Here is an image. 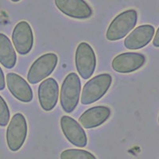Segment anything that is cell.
Instances as JSON below:
<instances>
[{
	"label": "cell",
	"instance_id": "ba28073f",
	"mask_svg": "<svg viewBox=\"0 0 159 159\" xmlns=\"http://www.w3.org/2000/svg\"><path fill=\"white\" fill-rule=\"evenodd\" d=\"M147 62V57L140 52H123L115 57L111 67L119 73H131L139 70Z\"/></svg>",
	"mask_w": 159,
	"mask_h": 159
},
{
	"label": "cell",
	"instance_id": "9c48e42d",
	"mask_svg": "<svg viewBox=\"0 0 159 159\" xmlns=\"http://www.w3.org/2000/svg\"><path fill=\"white\" fill-rule=\"evenodd\" d=\"M61 128L68 141L75 147L84 148L88 144L87 134L80 123L69 116H63L60 120Z\"/></svg>",
	"mask_w": 159,
	"mask_h": 159
},
{
	"label": "cell",
	"instance_id": "8fae6325",
	"mask_svg": "<svg viewBox=\"0 0 159 159\" xmlns=\"http://www.w3.org/2000/svg\"><path fill=\"white\" fill-rule=\"evenodd\" d=\"M40 106L45 111H51L56 107L59 97V86L54 78L45 79L38 90Z\"/></svg>",
	"mask_w": 159,
	"mask_h": 159
},
{
	"label": "cell",
	"instance_id": "7c38bea8",
	"mask_svg": "<svg viewBox=\"0 0 159 159\" xmlns=\"http://www.w3.org/2000/svg\"><path fill=\"white\" fill-rule=\"evenodd\" d=\"M155 28L152 25L145 24L136 27L125 38L124 46L127 49L135 50L147 46L152 41Z\"/></svg>",
	"mask_w": 159,
	"mask_h": 159
},
{
	"label": "cell",
	"instance_id": "3957f363",
	"mask_svg": "<svg viewBox=\"0 0 159 159\" xmlns=\"http://www.w3.org/2000/svg\"><path fill=\"white\" fill-rule=\"evenodd\" d=\"M112 80L109 73H102L89 80L82 90L80 97L82 104H92L103 97L111 86Z\"/></svg>",
	"mask_w": 159,
	"mask_h": 159
},
{
	"label": "cell",
	"instance_id": "4fadbf2b",
	"mask_svg": "<svg viewBox=\"0 0 159 159\" xmlns=\"http://www.w3.org/2000/svg\"><path fill=\"white\" fill-rule=\"evenodd\" d=\"M7 85L15 99L22 103L32 101L34 94L33 90L27 81L20 75L15 72H9L7 75Z\"/></svg>",
	"mask_w": 159,
	"mask_h": 159
},
{
	"label": "cell",
	"instance_id": "2e32d148",
	"mask_svg": "<svg viewBox=\"0 0 159 159\" xmlns=\"http://www.w3.org/2000/svg\"><path fill=\"white\" fill-rule=\"evenodd\" d=\"M61 159H96V156L90 152L78 149H68L61 154Z\"/></svg>",
	"mask_w": 159,
	"mask_h": 159
},
{
	"label": "cell",
	"instance_id": "e0dca14e",
	"mask_svg": "<svg viewBox=\"0 0 159 159\" xmlns=\"http://www.w3.org/2000/svg\"><path fill=\"white\" fill-rule=\"evenodd\" d=\"M11 119L9 107L7 102L0 96V127H6Z\"/></svg>",
	"mask_w": 159,
	"mask_h": 159
},
{
	"label": "cell",
	"instance_id": "30bf717a",
	"mask_svg": "<svg viewBox=\"0 0 159 159\" xmlns=\"http://www.w3.org/2000/svg\"><path fill=\"white\" fill-rule=\"evenodd\" d=\"M57 8L69 18L88 19L93 15L92 7L85 0H54Z\"/></svg>",
	"mask_w": 159,
	"mask_h": 159
},
{
	"label": "cell",
	"instance_id": "277c9868",
	"mask_svg": "<svg viewBox=\"0 0 159 159\" xmlns=\"http://www.w3.org/2000/svg\"><path fill=\"white\" fill-rule=\"evenodd\" d=\"M28 134L27 122L21 113L14 115L7 130V143L10 150L18 151L25 143Z\"/></svg>",
	"mask_w": 159,
	"mask_h": 159
},
{
	"label": "cell",
	"instance_id": "6da1fadb",
	"mask_svg": "<svg viewBox=\"0 0 159 159\" xmlns=\"http://www.w3.org/2000/svg\"><path fill=\"white\" fill-rule=\"evenodd\" d=\"M138 22V12L134 9L123 11L112 20L106 32V38L116 42L127 36L135 27Z\"/></svg>",
	"mask_w": 159,
	"mask_h": 159
},
{
	"label": "cell",
	"instance_id": "d6986e66",
	"mask_svg": "<svg viewBox=\"0 0 159 159\" xmlns=\"http://www.w3.org/2000/svg\"><path fill=\"white\" fill-rule=\"evenodd\" d=\"M153 45L156 48H159V27L157 28L156 34L153 40Z\"/></svg>",
	"mask_w": 159,
	"mask_h": 159
},
{
	"label": "cell",
	"instance_id": "9a60e30c",
	"mask_svg": "<svg viewBox=\"0 0 159 159\" xmlns=\"http://www.w3.org/2000/svg\"><path fill=\"white\" fill-rule=\"evenodd\" d=\"M17 62V55L9 38L0 33V63L6 69L15 67Z\"/></svg>",
	"mask_w": 159,
	"mask_h": 159
},
{
	"label": "cell",
	"instance_id": "5bb4252c",
	"mask_svg": "<svg viewBox=\"0 0 159 159\" xmlns=\"http://www.w3.org/2000/svg\"><path fill=\"white\" fill-rule=\"evenodd\" d=\"M111 116V110L107 106H95L85 111L79 118V123L85 129L101 126Z\"/></svg>",
	"mask_w": 159,
	"mask_h": 159
},
{
	"label": "cell",
	"instance_id": "ac0fdd59",
	"mask_svg": "<svg viewBox=\"0 0 159 159\" xmlns=\"http://www.w3.org/2000/svg\"><path fill=\"white\" fill-rule=\"evenodd\" d=\"M6 87V81H5V76H4L3 71L2 70L0 67V91L4 90Z\"/></svg>",
	"mask_w": 159,
	"mask_h": 159
},
{
	"label": "cell",
	"instance_id": "52a82bcc",
	"mask_svg": "<svg viewBox=\"0 0 159 159\" xmlns=\"http://www.w3.org/2000/svg\"><path fill=\"white\" fill-rule=\"evenodd\" d=\"M12 42L15 49L20 55L28 54L34 46V33L30 25L25 21H21L15 25L12 33Z\"/></svg>",
	"mask_w": 159,
	"mask_h": 159
},
{
	"label": "cell",
	"instance_id": "5b68a950",
	"mask_svg": "<svg viewBox=\"0 0 159 159\" xmlns=\"http://www.w3.org/2000/svg\"><path fill=\"white\" fill-rule=\"evenodd\" d=\"M58 57L54 52L42 55L31 65L27 73V80L31 84H36L46 79L55 70Z\"/></svg>",
	"mask_w": 159,
	"mask_h": 159
},
{
	"label": "cell",
	"instance_id": "8992f818",
	"mask_svg": "<svg viewBox=\"0 0 159 159\" xmlns=\"http://www.w3.org/2000/svg\"><path fill=\"white\" fill-rule=\"evenodd\" d=\"M75 64L78 74L84 80L93 75L96 67V56L92 47L87 42L78 45L75 53Z\"/></svg>",
	"mask_w": 159,
	"mask_h": 159
},
{
	"label": "cell",
	"instance_id": "7a4b0ae2",
	"mask_svg": "<svg viewBox=\"0 0 159 159\" xmlns=\"http://www.w3.org/2000/svg\"><path fill=\"white\" fill-rule=\"evenodd\" d=\"M81 91V82L78 75L71 72L64 80L60 92V103L64 111L72 113L77 107Z\"/></svg>",
	"mask_w": 159,
	"mask_h": 159
},
{
	"label": "cell",
	"instance_id": "44dd1931",
	"mask_svg": "<svg viewBox=\"0 0 159 159\" xmlns=\"http://www.w3.org/2000/svg\"><path fill=\"white\" fill-rule=\"evenodd\" d=\"M157 121H158V123H159V116H158V119H157Z\"/></svg>",
	"mask_w": 159,
	"mask_h": 159
},
{
	"label": "cell",
	"instance_id": "ffe728a7",
	"mask_svg": "<svg viewBox=\"0 0 159 159\" xmlns=\"http://www.w3.org/2000/svg\"><path fill=\"white\" fill-rule=\"evenodd\" d=\"M11 1L13 2H19V1H21V0H11Z\"/></svg>",
	"mask_w": 159,
	"mask_h": 159
}]
</instances>
